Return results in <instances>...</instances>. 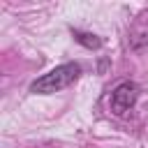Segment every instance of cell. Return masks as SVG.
<instances>
[{"instance_id":"1","label":"cell","mask_w":148,"mask_h":148,"mask_svg":"<svg viewBox=\"0 0 148 148\" xmlns=\"http://www.w3.org/2000/svg\"><path fill=\"white\" fill-rule=\"evenodd\" d=\"M79 76H81V65L79 62H62V65L53 67L51 72L37 76L30 83V92H35V95H53V92H60V90L69 88Z\"/></svg>"},{"instance_id":"2","label":"cell","mask_w":148,"mask_h":148,"mask_svg":"<svg viewBox=\"0 0 148 148\" xmlns=\"http://www.w3.org/2000/svg\"><path fill=\"white\" fill-rule=\"evenodd\" d=\"M136 99H139V86L134 81H120L109 95V106L116 116H127V111L134 109Z\"/></svg>"},{"instance_id":"3","label":"cell","mask_w":148,"mask_h":148,"mask_svg":"<svg viewBox=\"0 0 148 148\" xmlns=\"http://www.w3.org/2000/svg\"><path fill=\"white\" fill-rule=\"evenodd\" d=\"M72 37L81 44V46H86V49H102V39L97 37V35H92V32H83V30H79V28H72Z\"/></svg>"}]
</instances>
